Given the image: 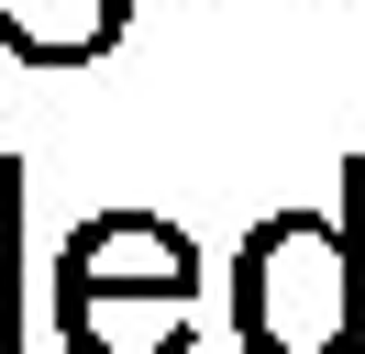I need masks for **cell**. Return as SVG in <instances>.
Segmentation results:
<instances>
[{
  "mask_svg": "<svg viewBox=\"0 0 365 354\" xmlns=\"http://www.w3.org/2000/svg\"><path fill=\"white\" fill-rule=\"evenodd\" d=\"M244 354H365V166H343V211H266L232 255Z\"/></svg>",
  "mask_w": 365,
  "mask_h": 354,
  "instance_id": "6da1fadb",
  "label": "cell"
},
{
  "mask_svg": "<svg viewBox=\"0 0 365 354\" xmlns=\"http://www.w3.org/2000/svg\"><path fill=\"white\" fill-rule=\"evenodd\" d=\"M56 288H155V299H200V243L155 211H89L56 255Z\"/></svg>",
  "mask_w": 365,
  "mask_h": 354,
  "instance_id": "7a4b0ae2",
  "label": "cell"
},
{
  "mask_svg": "<svg viewBox=\"0 0 365 354\" xmlns=\"http://www.w3.org/2000/svg\"><path fill=\"white\" fill-rule=\"evenodd\" d=\"M56 332L67 354H188V299H155V288H56Z\"/></svg>",
  "mask_w": 365,
  "mask_h": 354,
  "instance_id": "3957f363",
  "label": "cell"
},
{
  "mask_svg": "<svg viewBox=\"0 0 365 354\" xmlns=\"http://www.w3.org/2000/svg\"><path fill=\"white\" fill-rule=\"evenodd\" d=\"M122 34H133V0H0V44L23 66H45V78L100 66Z\"/></svg>",
  "mask_w": 365,
  "mask_h": 354,
  "instance_id": "277c9868",
  "label": "cell"
}]
</instances>
